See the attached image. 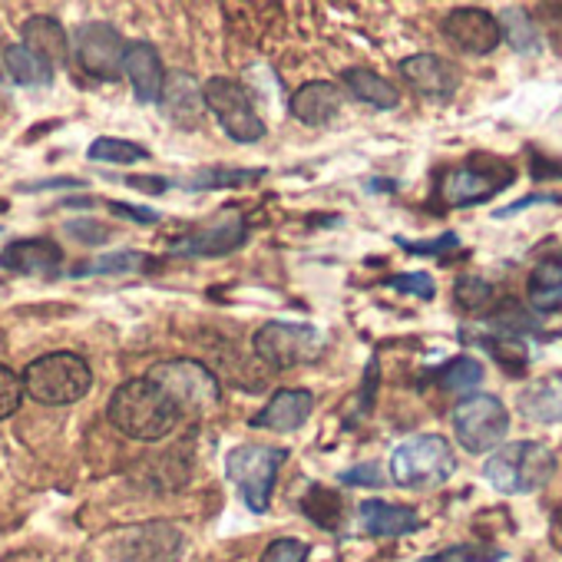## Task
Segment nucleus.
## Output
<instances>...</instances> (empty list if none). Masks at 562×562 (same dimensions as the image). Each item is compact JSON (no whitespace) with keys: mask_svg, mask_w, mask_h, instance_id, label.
<instances>
[{"mask_svg":"<svg viewBox=\"0 0 562 562\" xmlns=\"http://www.w3.org/2000/svg\"><path fill=\"white\" fill-rule=\"evenodd\" d=\"M106 417L120 434L146 443L169 437L179 424V411L146 378H133L120 384L106 404Z\"/></svg>","mask_w":562,"mask_h":562,"instance_id":"f257e3e1","label":"nucleus"},{"mask_svg":"<svg viewBox=\"0 0 562 562\" xmlns=\"http://www.w3.org/2000/svg\"><path fill=\"white\" fill-rule=\"evenodd\" d=\"M555 473V453L536 440H513L496 447L483 463V480L506 496H526L542 490Z\"/></svg>","mask_w":562,"mask_h":562,"instance_id":"f03ea898","label":"nucleus"},{"mask_svg":"<svg viewBox=\"0 0 562 562\" xmlns=\"http://www.w3.org/2000/svg\"><path fill=\"white\" fill-rule=\"evenodd\" d=\"M21 384H24V394H31V401H37V404L70 407V404H77V401H83L90 394L93 371L80 355L54 351V355H44V358L31 361Z\"/></svg>","mask_w":562,"mask_h":562,"instance_id":"7ed1b4c3","label":"nucleus"},{"mask_svg":"<svg viewBox=\"0 0 562 562\" xmlns=\"http://www.w3.org/2000/svg\"><path fill=\"white\" fill-rule=\"evenodd\" d=\"M457 473V453L440 434H417L391 453V480L404 490H430Z\"/></svg>","mask_w":562,"mask_h":562,"instance_id":"20e7f679","label":"nucleus"},{"mask_svg":"<svg viewBox=\"0 0 562 562\" xmlns=\"http://www.w3.org/2000/svg\"><path fill=\"white\" fill-rule=\"evenodd\" d=\"M146 381L159 387V394L179 411V417L182 414H205L218 404V381L199 361H186V358L159 361L149 368Z\"/></svg>","mask_w":562,"mask_h":562,"instance_id":"39448f33","label":"nucleus"},{"mask_svg":"<svg viewBox=\"0 0 562 562\" xmlns=\"http://www.w3.org/2000/svg\"><path fill=\"white\" fill-rule=\"evenodd\" d=\"M289 460V450L281 447H268V443H241L232 447L225 457V473L228 480L238 486L245 506L251 513H265L271 503V490L278 480L281 463Z\"/></svg>","mask_w":562,"mask_h":562,"instance_id":"423d86ee","label":"nucleus"},{"mask_svg":"<svg viewBox=\"0 0 562 562\" xmlns=\"http://www.w3.org/2000/svg\"><path fill=\"white\" fill-rule=\"evenodd\" d=\"M322 348H325V335L315 325H299V322H268L251 338L255 358L274 371L308 364L322 355Z\"/></svg>","mask_w":562,"mask_h":562,"instance_id":"0eeeda50","label":"nucleus"},{"mask_svg":"<svg viewBox=\"0 0 562 562\" xmlns=\"http://www.w3.org/2000/svg\"><path fill=\"white\" fill-rule=\"evenodd\" d=\"M453 434L467 453H490L509 434V411L493 394H473L453 407Z\"/></svg>","mask_w":562,"mask_h":562,"instance_id":"6e6552de","label":"nucleus"},{"mask_svg":"<svg viewBox=\"0 0 562 562\" xmlns=\"http://www.w3.org/2000/svg\"><path fill=\"white\" fill-rule=\"evenodd\" d=\"M202 100L205 106L215 113L218 126L235 139V143H258L265 136V123L255 113L251 93L228 77H215L202 87Z\"/></svg>","mask_w":562,"mask_h":562,"instance_id":"1a4fd4ad","label":"nucleus"},{"mask_svg":"<svg viewBox=\"0 0 562 562\" xmlns=\"http://www.w3.org/2000/svg\"><path fill=\"white\" fill-rule=\"evenodd\" d=\"M509 186H513V169L506 162H486V166L467 162V166H457L447 172L440 192H443V202L463 209V205L490 202Z\"/></svg>","mask_w":562,"mask_h":562,"instance_id":"9d476101","label":"nucleus"},{"mask_svg":"<svg viewBox=\"0 0 562 562\" xmlns=\"http://www.w3.org/2000/svg\"><path fill=\"white\" fill-rule=\"evenodd\" d=\"M77 64L83 74L97 77V80H116L123 74V54H126V41L120 37L116 27L103 24V21H90L77 27Z\"/></svg>","mask_w":562,"mask_h":562,"instance_id":"9b49d317","label":"nucleus"},{"mask_svg":"<svg viewBox=\"0 0 562 562\" xmlns=\"http://www.w3.org/2000/svg\"><path fill=\"white\" fill-rule=\"evenodd\" d=\"M186 552V536L162 519L130 529L116 542V562H179Z\"/></svg>","mask_w":562,"mask_h":562,"instance_id":"f8f14e48","label":"nucleus"},{"mask_svg":"<svg viewBox=\"0 0 562 562\" xmlns=\"http://www.w3.org/2000/svg\"><path fill=\"white\" fill-rule=\"evenodd\" d=\"M443 34L470 57H486L499 47V21L480 8H457L443 18Z\"/></svg>","mask_w":562,"mask_h":562,"instance_id":"ddd939ff","label":"nucleus"},{"mask_svg":"<svg viewBox=\"0 0 562 562\" xmlns=\"http://www.w3.org/2000/svg\"><path fill=\"white\" fill-rule=\"evenodd\" d=\"M401 77L427 100H450L460 90V70L437 54H414L401 60Z\"/></svg>","mask_w":562,"mask_h":562,"instance_id":"4468645a","label":"nucleus"},{"mask_svg":"<svg viewBox=\"0 0 562 562\" xmlns=\"http://www.w3.org/2000/svg\"><path fill=\"white\" fill-rule=\"evenodd\" d=\"M60 245L50 238H21L11 241L0 251V268L14 274H31V278H54L60 271Z\"/></svg>","mask_w":562,"mask_h":562,"instance_id":"2eb2a0df","label":"nucleus"},{"mask_svg":"<svg viewBox=\"0 0 562 562\" xmlns=\"http://www.w3.org/2000/svg\"><path fill=\"white\" fill-rule=\"evenodd\" d=\"M315 411V394L302 391V387H285L274 391L271 401L265 404V411L258 417H251V427L258 430H274V434H292L299 427H305V420Z\"/></svg>","mask_w":562,"mask_h":562,"instance_id":"dca6fc26","label":"nucleus"},{"mask_svg":"<svg viewBox=\"0 0 562 562\" xmlns=\"http://www.w3.org/2000/svg\"><path fill=\"white\" fill-rule=\"evenodd\" d=\"M245 235H248L245 218L241 215H232L222 225H212V228H205L199 235H186V238L172 241L169 251L172 255H186V258H222V255L235 251L245 241Z\"/></svg>","mask_w":562,"mask_h":562,"instance_id":"f3484780","label":"nucleus"},{"mask_svg":"<svg viewBox=\"0 0 562 562\" xmlns=\"http://www.w3.org/2000/svg\"><path fill=\"white\" fill-rule=\"evenodd\" d=\"M123 74H126V80H130V87H133V93H136L139 103L159 100L166 74H162V57H159V50L153 44H143V41L126 44Z\"/></svg>","mask_w":562,"mask_h":562,"instance_id":"a211bd4d","label":"nucleus"},{"mask_svg":"<svg viewBox=\"0 0 562 562\" xmlns=\"http://www.w3.org/2000/svg\"><path fill=\"white\" fill-rule=\"evenodd\" d=\"M341 103H345V93L338 83H328V80H312V83H302L292 97V113L299 123L305 126H325L331 123L338 113H341Z\"/></svg>","mask_w":562,"mask_h":562,"instance_id":"6ab92c4d","label":"nucleus"},{"mask_svg":"<svg viewBox=\"0 0 562 562\" xmlns=\"http://www.w3.org/2000/svg\"><path fill=\"white\" fill-rule=\"evenodd\" d=\"M358 519L368 536H381V539H394V536H407L420 529V516L411 506H397L384 499H364L358 506Z\"/></svg>","mask_w":562,"mask_h":562,"instance_id":"aec40b11","label":"nucleus"},{"mask_svg":"<svg viewBox=\"0 0 562 562\" xmlns=\"http://www.w3.org/2000/svg\"><path fill=\"white\" fill-rule=\"evenodd\" d=\"M159 100H162L166 116H169L176 126H195L199 116H202V110H205V100H202L199 83H195L189 74H179V70L169 74V77L162 80Z\"/></svg>","mask_w":562,"mask_h":562,"instance_id":"412c9836","label":"nucleus"},{"mask_svg":"<svg viewBox=\"0 0 562 562\" xmlns=\"http://www.w3.org/2000/svg\"><path fill=\"white\" fill-rule=\"evenodd\" d=\"M519 414L532 424H562V374H549L519 394Z\"/></svg>","mask_w":562,"mask_h":562,"instance_id":"4be33fe9","label":"nucleus"},{"mask_svg":"<svg viewBox=\"0 0 562 562\" xmlns=\"http://www.w3.org/2000/svg\"><path fill=\"white\" fill-rule=\"evenodd\" d=\"M21 37H24V47H27L31 54H37L41 60H47L50 67H54V64H64V60L70 57L67 31L60 27V21L47 18V14H37V18L24 21Z\"/></svg>","mask_w":562,"mask_h":562,"instance_id":"5701e85b","label":"nucleus"},{"mask_svg":"<svg viewBox=\"0 0 562 562\" xmlns=\"http://www.w3.org/2000/svg\"><path fill=\"white\" fill-rule=\"evenodd\" d=\"M526 295H529L532 312L539 315L562 312V261H539L529 274Z\"/></svg>","mask_w":562,"mask_h":562,"instance_id":"b1692460","label":"nucleus"},{"mask_svg":"<svg viewBox=\"0 0 562 562\" xmlns=\"http://www.w3.org/2000/svg\"><path fill=\"white\" fill-rule=\"evenodd\" d=\"M345 87L368 106L374 110H397L401 103V93L391 80H384L381 74L374 70H364V67H355V70H345Z\"/></svg>","mask_w":562,"mask_h":562,"instance_id":"393cba45","label":"nucleus"},{"mask_svg":"<svg viewBox=\"0 0 562 562\" xmlns=\"http://www.w3.org/2000/svg\"><path fill=\"white\" fill-rule=\"evenodd\" d=\"M4 67H8L11 80L21 87H50L54 83V67L47 60H41L37 54H31L24 44H11L4 50Z\"/></svg>","mask_w":562,"mask_h":562,"instance_id":"a878e982","label":"nucleus"},{"mask_svg":"<svg viewBox=\"0 0 562 562\" xmlns=\"http://www.w3.org/2000/svg\"><path fill=\"white\" fill-rule=\"evenodd\" d=\"M261 176H265V169H228V166H218V169H199L189 179H179V186L182 189H192V192H205V189H238V186L258 182Z\"/></svg>","mask_w":562,"mask_h":562,"instance_id":"bb28decb","label":"nucleus"},{"mask_svg":"<svg viewBox=\"0 0 562 562\" xmlns=\"http://www.w3.org/2000/svg\"><path fill=\"white\" fill-rule=\"evenodd\" d=\"M499 37H506V44L519 54H539L542 50V37H539L532 18L526 11H506L499 21Z\"/></svg>","mask_w":562,"mask_h":562,"instance_id":"cd10ccee","label":"nucleus"},{"mask_svg":"<svg viewBox=\"0 0 562 562\" xmlns=\"http://www.w3.org/2000/svg\"><path fill=\"white\" fill-rule=\"evenodd\" d=\"M87 156L93 162H120V166H130V162L149 159V149H143L139 143L120 139V136H100V139L90 143V153Z\"/></svg>","mask_w":562,"mask_h":562,"instance_id":"c85d7f7f","label":"nucleus"},{"mask_svg":"<svg viewBox=\"0 0 562 562\" xmlns=\"http://www.w3.org/2000/svg\"><path fill=\"white\" fill-rule=\"evenodd\" d=\"M437 384L443 391H470L483 384V364L476 358H453L437 371Z\"/></svg>","mask_w":562,"mask_h":562,"instance_id":"c756f323","label":"nucleus"},{"mask_svg":"<svg viewBox=\"0 0 562 562\" xmlns=\"http://www.w3.org/2000/svg\"><path fill=\"white\" fill-rule=\"evenodd\" d=\"M302 509L312 522H318L322 529H338V519H341V499L338 493L331 490H312L305 499H302Z\"/></svg>","mask_w":562,"mask_h":562,"instance_id":"7c9ffc66","label":"nucleus"},{"mask_svg":"<svg viewBox=\"0 0 562 562\" xmlns=\"http://www.w3.org/2000/svg\"><path fill=\"white\" fill-rule=\"evenodd\" d=\"M143 261H146V255H143V251L123 248V251L103 255V258H97V261L77 265V268H74L70 274H103V271H110V274H120V271H136V268H139Z\"/></svg>","mask_w":562,"mask_h":562,"instance_id":"2f4dec72","label":"nucleus"},{"mask_svg":"<svg viewBox=\"0 0 562 562\" xmlns=\"http://www.w3.org/2000/svg\"><path fill=\"white\" fill-rule=\"evenodd\" d=\"M493 295H496V289L490 285V281H483V278H460L457 285H453V299H457V305L460 308H467V312H480V308H486L490 302H493Z\"/></svg>","mask_w":562,"mask_h":562,"instance_id":"473e14b6","label":"nucleus"},{"mask_svg":"<svg viewBox=\"0 0 562 562\" xmlns=\"http://www.w3.org/2000/svg\"><path fill=\"white\" fill-rule=\"evenodd\" d=\"M387 289L401 292V295H414L420 302H430L437 295V285H434V278L427 271H404V274H391L384 281Z\"/></svg>","mask_w":562,"mask_h":562,"instance_id":"72a5a7b5","label":"nucleus"},{"mask_svg":"<svg viewBox=\"0 0 562 562\" xmlns=\"http://www.w3.org/2000/svg\"><path fill=\"white\" fill-rule=\"evenodd\" d=\"M24 404V384L21 374H14L11 368L0 364V420H8L21 411Z\"/></svg>","mask_w":562,"mask_h":562,"instance_id":"f704fd0d","label":"nucleus"},{"mask_svg":"<svg viewBox=\"0 0 562 562\" xmlns=\"http://www.w3.org/2000/svg\"><path fill=\"white\" fill-rule=\"evenodd\" d=\"M503 552L499 549H486V546H450L437 555H430L427 562H499Z\"/></svg>","mask_w":562,"mask_h":562,"instance_id":"c9c22d12","label":"nucleus"},{"mask_svg":"<svg viewBox=\"0 0 562 562\" xmlns=\"http://www.w3.org/2000/svg\"><path fill=\"white\" fill-rule=\"evenodd\" d=\"M305 559H308V542L285 536V539L268 542V549L261 552L258 562H305Z\"/></svg>","mask_w":562,"mask_h":562,"instance_id":"e433bc0d","label":"nucleus"},{"mask_svg":"<svg viewBox=\"0 0 562 562\" xmlns=\"http://www.w3.org/2000/svg\"><path fill=\"white\" fill-rule=\"evenodd\" d=\"M397 245H401L404 251H411V255H424V258H430V255H447V251L460 248V235H457V232H443V235L427 238V241H407V238H397Z\"/></svg>","mask_w":562,"mask_h":562,"instance_id":"4c0bfd02","label":"nucleus"},{"mask_svg":"<svg viewBox=\"0 0 562 562\" xmlns=\"http://www.w3.org/2000/svg\"><path fill=\"white\" fill-rule=\"evenodd\" d=\"M67 228H70L74 238H80L87 245H103L110 238V228L103 222H97V218H77V222H67Z\"/></svg>","mask_w":562,"mask_h":562,"instance_id":"58836bf2","label":"nucleus"},{"mask_svg":"<svg viewBox=\"0 0 562 562\" xmlns=\"http://www.w3.org/2000/svg\"><path fill=\"white\" fill-rule=\"evenodd\" d=\"M341 483H348V486H381L384 483V473L374 463H361V467L341 473Z\"/></svg>","mask_w":562,"mask_h":562,"instance_id":"ea45409f","label":"nucleus"},{"mask_svg":"<svg viewBox=\"0 0 562 562\" xmlns=\"http://www.w3.org/2000/svg\"><path fill=\"white\" fill-rule=\"evenodd\" d=\"M110 212L123 215V218H133L139 225H156L159 222V212L153 209H143V205H126V202H110Z\"/></svg>","mask_w":562,"mask_h":562,"instance_id":"a19ab883","label":"nucleus"},{"mask_svg":"<svg viewBox=\"0 0 562 562\" xmlns=\"http://www.w3.org/2000/svg\"><path fill=\"white\" fill-rule=\"evenodd\" d=\"M126 186H130V189H139V192H153V195H159V192L169 189V182H166L162 176H153V179H146V176H130Z\"/></svg>","mask_w":562,"mask_h":562,"instance_id":"79ce46f5","label":"nucleus"}]
</instances>
